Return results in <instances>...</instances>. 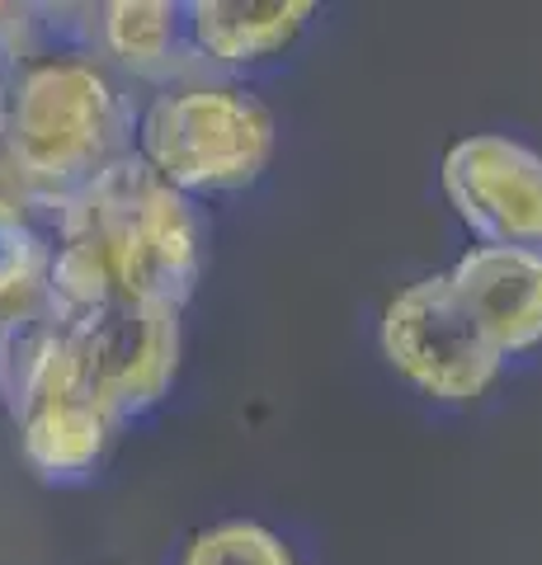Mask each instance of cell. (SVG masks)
<instances>
[{
  "mask_svg": "<svg viewBox=\"0 0 542 565\" xmlns=\"http://www.w3.org/2000/svg\"><path fill=\"white\" fill-rule=\"evenodd\" d=\"M180 565H297L293 546L265 523L226 519L213 523L184 546Z\"/></svg>",
  "mask_w": 542,
  "mask_h": 565,
  "instance_id": "13",
  "label": "cell"
},
{
  "mask_svg": "<svg viewBox=\"0 0 542 565\" xmlns=\"http://www.w3.org/2000/svg\"><path fill=\"white\" fill-rule=\"evenodd\" d=\"M137 109V90L95 52L47 43L0 71V161L29 207L47 217L95 174L132 156Z\"/></svg>",
  "mask_w": 542,
  "mask_h": 565,
  "instance_id": "2",
  "label": "cell"
},
{
  "mask_svg": "<svg viewBox=\"0 0 542 565\" xmlns=\"http://www.w3.org/2000/svg\"><path fill=\"white\" fill-rule=\"evenodd\" d=\"M62 344H66V316L52 307L47 292L0 311V405L10 411V419L57 377Z\"/></svg>",
  "mask_w": 542,
  "mask_h": 565,
  "instance_id": "11",
  "label": "cell"
},
{
  "mask_svg": "<svg viewBox=\"0 0 542 565\" xmlns=\"http://www.w3.org/2000/svg\"><path fill=\"white\" fill-rule=\"evenodd\" d=\"M439 184L481 245H514L542 255V156L514 137L477 132L453 141Z\"/></svg>",
  "mask_w": 542,
  "mask_h": 565,
  "instance_id": "6",
  "label": "cell"
},
{
  "mask_svg": "<svg viewBox=\"0 0 542 565\" xmlns=\"http://www.w3.org/2000/svg\"><path fill=\"white\" fill-rule=\"evenodd\" d=\"M274 114L246 85L194 76L142 99L132 156L184 199H199L251 189L274 161Z\"/></svg>",
  "mask_w": 542,
  "mask_h": 565,
  "instance_id": "3",
  "label": "cell"
},
{
  "mask_svg": "<svg viewBox=\"0 0 542 565\" xmlns=\"http://www.w3.org/2000/svg\"><path fill=\"white\" fill-rule=\"evenodd\" d=\"M47 259H52V236L33 212L0 217V311L43 292Z\"/></svg>",
  "mask_w": 542,
  "mask_h": 565,
  "instance_id": "12",
  "label": "cell"
},
{
  "mask_svg": "<svg viewBox=\"0 0 542 565\" xmlns=\"http://www.w3.org/2000/svg\"><path fill=\"white\" fill-rule=\"evenodd\" d=\"M317 0H189L184 39L208 76L284 57L311 24Z\"/></svg>",
  "mask_w": 542,
  "mask_h": 565,
  "instance_id": "10",
  "label": "cell"
},
{
  "mask_svg": "<svg viewBox=\"0 0 542 565\" xmlns=\"http://www.w3.org/2000/svg\"><path fill=\"white\" fill-rule=\"evenodd\" d=\"M114 429L118 424L85 392H76V386L62 377V367H57V377L14 415V434H20L24 462L47 486L91 481V476L104 467Z\"/></svg>",
  "mask_w": 542,
  "mask_h": 565,
  "instance_id": "9",
  "label": "cell"
},
{
  "mask_svg": "<svg viewBox=\"0 0 542 565\" xmlns=\"http://www.w3.org/2000/svg\"><path fill=\"white\" fill-rule=\"evenodd\" d=\"M52 236L43 292L62 316L128 297L184 311L203 274V217L194 199L137 161L95 174L43 217Z\"/></svg>",
  "mask_w": 542,
  "mask_h": 565,
  "instance_id": "1",
  "label": "cell"
},
{
  "mask_svg": "<svg viewBox=\"0 0 542 565\" xmlns=\"http://www.w3.org/2000/svg\"><path fill=\"white\" fill-rule=\"evenodd\" d=\"M52 43L47 6H6L0 0V71H10L20 57Z\"/></svg>",
  "mask_w": 542,
  "mask_h": 565,
  "instance_id": "14",
  "label": "cell"
},
{
  "mask_svg": "<svg viewBox=\"0 0 542 565\" xmlns=\"http://www.w3.org/2000/svg\"><path fill=\"white\" fill-rule=\"evenodd\" d=\"M85 47L132 90H166V85L208 76L184 39V6L174 0H104L91 6Z\"/></svg>",
  "mask_w": 542,
  "mask_h": 565,
  "instance_id": "8",
  "label": "cell"
},
{
  "mask_svg": "<svg viewBox=\"0 0 542 565\" xmlns=\"http://www.w3.org/2000/svg\"><path fill=\"white\" fill-rule=\"evenodd\" d=\"M463 311L504 363L542 344V255L514 245H471L444 274Z\"/></svg>",
  "mask_w": 542,
  "mask_h": 565,
  "instance_id": "7",
  "label": "cell"
},
{
  "mask_svg": "<svg viewBox=\"0 0 542 565\" xmlns=\"http://www.w3.org/2000/svg\"><path fill=\"white\" fill-rule=\"evenodd\" d=\"M62 377L114 424L151 415L180 377V311L114 297L66 316Z\"/></svg>",
  "mask_w": 542,
  "mask_h": 565,
  "instance_id": "4",
  "label": "cell"
},
{
  "mask_svg": "<svg viewBox=\"0 0 542 565\" xmlns=\"http://www.w3.org/2000/svg\"><path fill=\"white\" fill-rule=\"evenodd\" d=\"M378 344L419 396L439 405H467L486 396L504 373V359L463 311L448 278H419L401 288L378 326Z\"/></svg>",
  "mask_w": 542,
  "mask_h": 565,
  "instance_id": "5",
  "label": "cell"
}]
</instances>
